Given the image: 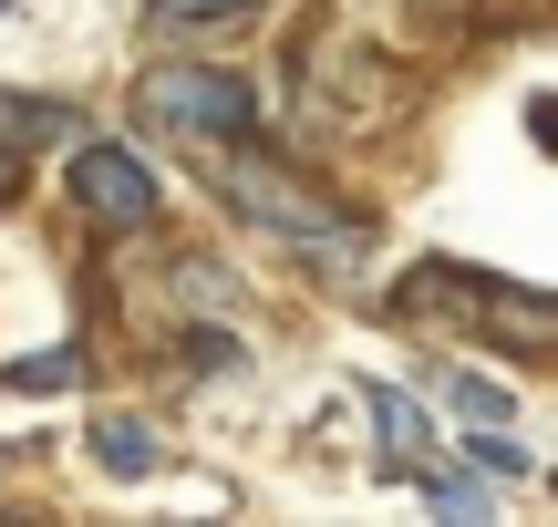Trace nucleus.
<instances>
[{
  "label": "nucleus",
  "instance_id": "obj_1",
  "mask_svg": "<svg viewBox=\"0 0 558 527\" xmlns=\"http://www.w3.org/2000/svg\"><path fill=\"white\" fill-rule=\"evenodd\" d=\"M135 114L166 124V135H186V145H228V135H248L259 94H248L239 73H207V62H156L145 94H135Z\"/></svg>",
  "mask_w": 558,
  "mask_h": 527
},
{
  "label": "nucleus",
  "instance_id": "obj_2",
  "mask_svg": "<svg viewBox=\"0 0 558 527\" xmlns=\"http://www.w3.org/2000/svg\"><path fill=\"white\" fill-rule=\"evenodd\" d=\"M207 176H218L259 228H279L290 248H300V238H331V228H352L331 197H320V186H300L290 166H269V156H207Z\"/></svg>",
  "mask_w": 558,
  "mask_h": 527
},
{
  "label": "nucleus",
  "instance_id": "obj_3",
  "mask_svg": "<svg viewBox=\"0 0 558 527\" xmlns=\"http://www.w3.org/2000/svg\"><path fill=\"white\" fill-rule=\"evenodd\" d=\"M73 207L94 228H145L156 218V176H145L124 145H73Z\"/></svg>",
  "mask_w": 558,
  "mask_h": 527
},
{
  "label": "nucleus",
  "instance_id": "obj_4",
  "mask_svg": "<svg viewBox=\"0 0 558 527\" xmlns=\"http://www.w3.org/2000/svg\"><path fill=\"white\" fill-rule=\"evenodd\" d=\"M465 321L486 331V342H507V352H558V301H518V290H497V280H476V310Z\"/></svg>",
  "mask_w": 558,
  "mask_h": 527
},
{
  "label": "nucleus",
  "instance_id": "obj_5",
  "mask_svg": "<svg viewBox=\"0 0 558 527\" xmlns=\"http://www.w3.org/2000/svg\"><path fill=\"white\" fill-rule=\"evenodd\" d=\"M73 103H41V94H0V186H21V156L32 145H73Z\"/></svg>",
  "mask_w": 558,
  "mask_h": 527
},
{
  "label": "nucleus",
  "instance_id": "obj_6",
  "mask_svg": "<svg viewBox=\"0 0 558 527\" xmlns=\"http://www.w3.org/2000/svg\"><path fill=\"white\" fill-rule=\"evenodd\" d=\"M362 414H373V434H383V466H393V476H424V455H435V425H424L414 393L362 383Z\"/></svg>",
  "mask_w": 558,
  "mask_h": 527
},
{
  "label": "nucleus",
  "instance_id": "obj_7",
  "mask_svg": "<svg viewBox=\"0 0 558 527\" xmlns=\"http://www.w3.org/2000/svg\"><path fill=\"white\" fill-rule=\"evenodd\" d=\"M94 455H104V476H156V425L145 414H94Z\"/></svg>",
  "mask_w": 558,
  "mask_h": 527
},
{
  "label": "nucleus",
  "instance_id": "obj_8",
  "mask_svg": "<svg viewBox=\"0 0 558 527\" xmlns=\"http://www.w3.org/2000/svg\"><path fill=\"white\" fill-rule=\"evenodd\" d=\"M445 404H456L465 425H507V414H518V393L486 383V372H456V383H445Z\"/></svg>",
  "mask_w": 558,
  "mask_h": 527
},
{
  "label": "nucleus",
  "instance_id": "obj_9",
  "mask_svg": "<svg viewBox=\"0 0 558 527\" xmlns=\"http://www.w3.org/2000/svg\"><path fill=\"white\" fill-rule=\"evenodd\" d=\"M424 497H435L445 517H497V487H486V476H424Z\"/></svg>",
  "mask_w": 558,
  "mask_h": 527
},
{
  "label": "nucleus",
  "instance_id": "obj_10",
  "mask_svg": "<svg viewBox=\"0 0 558 527\" xmlns=\"http://www.w3.org/2000/svg\"><path fill=\"white\" fill-rule=\"evenodd\" d=\"M465 466H476V476H527V445H507V434L486 425L476 445H465Z\"/></svg>",
  "mask_w": 558,
  "mask_h": 527
},
{
  "label": "nucleus",
  "instance_id": "obj_11",
  "mask_svg": "<svg viewBox=\"0 0 558 527\" xmlns=\"http://www.w3.org/2000/svg\"><path fill=\"white\" fill-rule=\"evenodd\" d=\"M73 372H83L73 352H32V363H11V383L21 393H52V383H73Z\"/></svg>",
  "mask_w": 558,
  "mask_h": 527
},
{
  "label": "nucleus",
  "instance_id": "obj_12",
  "mask_svg": "<svg viewBox=\"0 0 558 527\" xmlns=\"http://www.w3.org/2000/svg\"><path fill=\"white\" fill-rule=\"evenodd\" d=\"M166 21H228V11H248V0H156Z\"/></svg>",
  "mask_w": 558,
  "mask_h": 527
},
{
  "label": "nucleus",
  "instance_id": "obj_13",
  "mask_svg": "<svg viewBox=\"0 0 558 527\" xmlns=\"http://www.w3.org/2000/svg\"><path fill=\"white\" fill-rule=\"evenodd\" d=\"M0 455H11V445H0Z\"/></svg>",
  "mask_w": 558,
  "mask_h": 527
}]
</instances>
